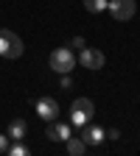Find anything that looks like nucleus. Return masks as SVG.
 <instances>
[{"instance_id": "4468645a", "label": "nucleus", "mask_w": 140, "mask_h": 156, "mask_svg": "<svg viewBox=\"0 0 140 156\" xmlns=\"http://www.w3.org/2000/svg\"><path fill=\"white\" fill-rule=\"evenodd\" d=\"M84 45H87V42H84V36H73V39H70V48H76V50H81Z\"/></svg>"}, {"instance_id": "20e7f679", "label": "nucleus", "mask_w": 140, "mask_h": 156, "mask_svg": "<svg viewBox=\"0 0 140 156\" xmlns=\"http://www.w3.org/2000/svg\"><path fill=\"white\" fill-rule=\"evenodd\" d=\"M107 11L112 14V20H118V23H126V20L134 17L137 3H134V0H109V3H107Z\"/></svg>"}, {"instance_id": "f257e3e1", "label": "nucleus", "mask_w": 140, "mask_h": 156, "mask_svg": "<svg viewBox=\"0 0 140 156\" xmlns=\"http://www.w3.org/2000/svg\"><path fill=\"white\" fill-rule=\"evenodd\" d=\"M93 114H95V106L90 98H76V101L70 103V126L76 128H81L93 120Z\"/></svg>"}, {"instance_id": "7ed1b4c3", "label": "nucleus", "mask_w": 140, "mask_h": 156, "mask_svg": "<svg viewBox=\"0 0 140 156\" xmlns=\"http://www.w3.org/2000/svg\"><path fill=\"white\" fill-rule=\"evenodd\" d=\"M48 64H51V70L53 73H70L73 67H76V56H73V48H56L53 53H51V58H48Z\"/></svg>"}, {"instance_id": "dca6fc26", "label": "nucleus", "mask_w": 140, "mask_h": 156, "mask_svg": "<svg viewBox=\"0 0 140 156\" xmlns=\"http://www.w3.org/2000/svg\"><path fill=\"white\" fill-rule=\"evenodd\" d=\"M107 136H109V140H118V136H121V131H118V128H109Z\"/></svg>"}, {"instance_id": "9b49d317", "label": "nucleus", "mask_w": 140, "mask_h": 156, "mask_svg": "<svg viewBox=\"0 0 140 156\" xmlns=\"http://www.w3.org/2000/svg\"><path fill=\"white\" fill-rule=\"evenodd\" d=\"M107 3L109 0H84V9L90 14H101V11H107Z\"/></svg>"}, {"instance_id": "f03ea898", "label": "nucleus", "mask_w": 140, "mask_h": 156, "mask_svg": "<svg viewBox=\"0 0 140 156\" xmlns=\"http://www.w3.org/2000/svg\"><path fill=\"white\" fill-rule=\"evenodd\" d=\"M23 50H25L23 39H20L14 31H9V28H0V56L3 58H20Z\"/></svg>"}, {"instance_id": "423d86ee", "label": "nucleus", "mask_w": 140, "mask_h": 156, "mask_svg": "<svg viewBox=\"0 0 140 156\" xmlns=\"http://www.w3.org/2000/svg\"><path fill=\"white\" fill-rule=\"evenodd\" d=\"M34 106H36V117H39V120H45V123H53V120H56V114H59V103H56V98H39Z\"/></svg>"}, {"instance_id": "9d476101", "label": "nucleus", "mask_w": 140, "mask_h": 156, "mask_svg": "<svg viewBox=\"0 0 140 156\" xmlns=\"http://www.w3.org/2000/svg\"><path fill=\"white\" fill-rule=\"evenodd\" d=\"M67 153H73V156H84V153H87V142L81 140V136H70V140H67Z\"/></svg>"}, {"instance_id": "ddd939ff", "label": "nucleus", "mask_w": 140, "mask_h": 156, "mask_svg": "<svg viewBox=\"0 0 140 156\" xmlns=\"http://www.w3.org/2000/svg\"><path fill=\"white\" fill-rule=\"evenodd\" d=\"M9 142H11V136H9V134H0V153L9 151Z\"/></svg>"}, {"instance_id": "39448f33", "label": "nucleus", "mask_w": 140, "mask_h": 156, "mask_svg": "<svg viewBox=\"0 0 140 156\" xmlns=\"http://www.w3.org/2000/svg\"><path fill=\"white\" fill-rule=\"evenodd\" d=\"M78 64H81L84 70H101L104 64H107V56L98 50V48H81L78 50Z\"/></svg>"}, {"instance_id": "1a4fd4ad", "label": "nucleus", "mask_w": 140, "mask_h": 156, "mask_svg": "<svg viewBox=\"0 0 140 156\" xmlns=\"http://www.w3.org/2000/svg\"><path fill=\"white\" fill-rule=\"evenodd\" d=\"M25 131H28V126H25V120H23V117H14V120L9 123V136H11V142H20V140H23V136H25Z\"/></svg>"}, {"instance_id": "2eb2a0df", "label": "nucleus", "mask_w": 140, "mask_h": 156, "mask_svg": "<svg viewBox=\"0 0 140 156\" xmlns=\"http://www.w3.org/2000/svg\"><path fill=\"white\" fill-rule=\"evenodd\" d=\"M59 84H62V89H70V87H73V78H70V73H62V81H59Z\"/></svg>"}, {"instance_id": "f8f14e48", "label": "nucleus", "mask_w": 140, "mask_h": 156, "mask_svg": "<svg viewBox=\"0 0 140 156\" xmlns=\"http://www.w3.org/2000/svg\"><path fill=\"white\" fill-rule=\"evenodd\" d=\"M9 156H28V148L23 145V140L20 142H14V145H9V151H6Z\"/></svg>"}, {"instance_id": "6e6552de", "label": "nucleus", "mask_w": 140, "mask_h": 156, "mask_svg": "<svg viewBox=\"0 0 140 156\" xmlns=\"http://www.w3.org/2000/svg\"><path fill=\"white\" fill-rule=\"evenodd\" d=\"M45 136H48L51 142H67L70 136H73V128L67 123H53V126H48Z\"/></svg>"}, {"instance_id": "0eeeda50", "label": "nucleus", "mask_w": 140, "mask_h": 156, "mask_svg": "<svg viewBox=\"0 0 140 156\" xmlns=\"http://www.w3.org/2000/svg\"><path fill=\"white\" fill-rule=\"evenodd\" d=\"M81 140L87 142V145H101L104 140H107V131L101 128V126H93V123H87V126H81Z\"/></svg>"}]
</instances>
